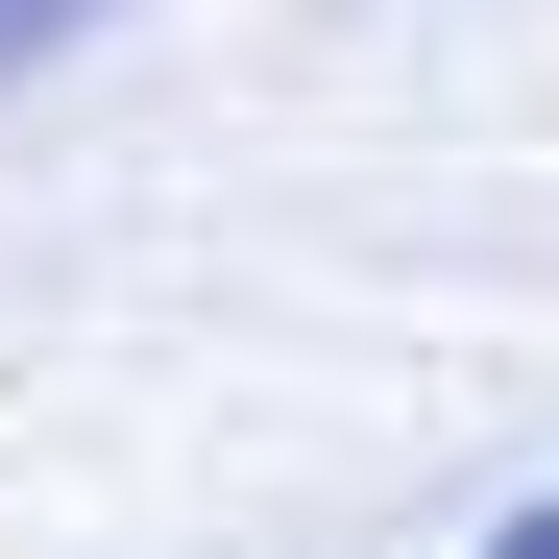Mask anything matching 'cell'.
<instances>
[{
  "instance_id": "obj_1",
  "label": "cell",
  "mask_w": 559,
  "mask_h": 559,
  "mask_svg": "<svg viewBox=\"0 0 559 559\" xmlns=\"http://www.w3.org/2000/svg\"><path fill=\"white\" fill-rule=\"evenodd\" d=\"M73 25H98V0H0V73H49V49H73Z\"/></svg>"
},
{
  "instance_id": "obj_2",
  "label": "cell",
  "mask_w": 559,
  "mask_h": 559,
  "mask_svg": "<svg viewBox=\"0 0 559 559\" xmlns=\"http://www.w3.org/2000/svg\"><path fill=\"white\" fill-rule=\"evenodd\" d=\"M487 559H559V487H535V511H511V535H487Z\"/></svg>"
}]
</instances>
